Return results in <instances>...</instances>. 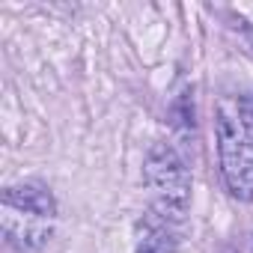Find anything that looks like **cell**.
Returning <instances> with one entry per match:
<instances>
[{
  "mask_svg": "<svg viewBox=\"0 0 253 253\" xmlns=\"http://www.w3.org/2000/svg\"><path fill=\"white\" fill-rule=\"evenodd\" d=\"M143 179L152 191L155 214L170 223H182L191 206V173L182 155L170 143H155L143 161Z\"/></svg>",
  "mask_w": 253,
  "mask_h": 253,
  "instance_id": "cell-2",
  "label": "cell"
},
{
  "mask_svg": "<svg viewBox=\"0 0 253 253\" xmlns=\"http://www.w3.org/2000/svg\"><path fill=\"white\" fill-rule=\"evenodd\" d=\"M3 235L24 247V250H36L42 244H48V238L54 235V217H45V214H36V211H27V209H15V206H6L3 203Z\"/></svg>",
  "mask_w": 253,
  "mask_h": 253,
  "instance_id": "cell-3",
  "label": "cell"
},
{
  "mask_svg": "<svg viewBox=\"0 0 253 253\" xmlns=\"http://www.w3.org/2000/svg\"><path fill=\"white\" fill-rule=\"evenodd\" d=\"M179 250V238L170 226V220H164L161 214H149L140 223V241H137V253H176Z\"/></svg>",
  "mask_w": 253,
  "mask_h": 253,
  "instance_id": "cell-5",
  "label": "cell"
},
{
  "mask_svg": "<svg viewBox=\"0 0 253 253\" xmlns=\"http://www.w3.org/2000/svg\"><path fill=\"white\" fill-rule=\"evenodd\" d=\"M3 203L15 206V209H27L45 217H57V203L51 197V191L39 182H24V185H9L3 191Z\"/></svg>",
  "mask_w": 253,
  "mask_h": 253,
  "instance_id": "cell-4",
  "label": "cell"
},
{
  "mask_svg": "<svg viewBox=\"0 0 253 253\" xmlns=\"http://www.w3.org/2000/svg\"><path fill=\"white\" fill-rule=\"evenodd\" d=\"M214 131L226 188L238 200H253V125L235 101H220Z\"/></svg>",
  "mask_w": 253,
  "mask_h": 253,
  "instance_id": "cell-1",
  "label": "cell"
}]
</instances>
